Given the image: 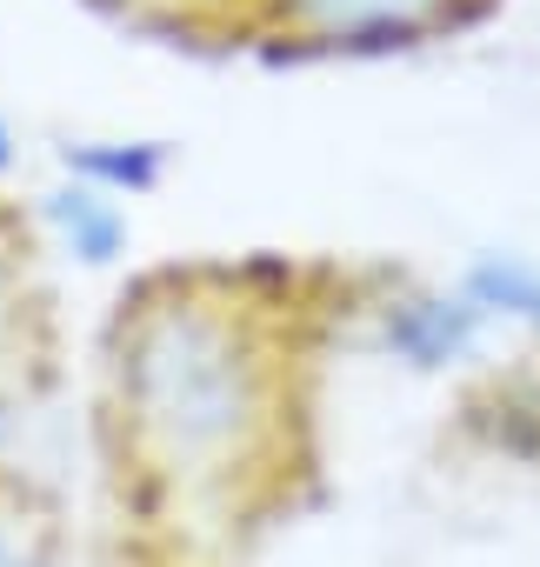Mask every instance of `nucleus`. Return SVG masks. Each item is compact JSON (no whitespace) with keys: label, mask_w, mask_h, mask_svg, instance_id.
Segmentation results:
<instances>
[{"label":"nucleus","mask_w":540,"mask_h":567,"mask_svg":"<svg viewBox=\"0 0 540 567\" xmlns=\"http://www.w3.org/2000/svg\"><path fill=\"white\" fill-rule=\"evenodd\" d=\"M61 161L74 181H87L101 194H121V187L134 194V187H154V174H160V147H141V141H68Z\"/></svg>","instance_id":"nucleus-3"},{"label":"nucleus","mask_w":540,"mask_h":567,"mask_svg":"<svg viewBox=\"0 0 540 567\" xmlns=\"http://www.w3.org/2000/svg\"><path fill=\"white\" fill-rule=\"evenodd\" d=\"M288 8H294L308 28H328V34H374V28L420 21L434 0H288Z\"/></svg>","instance_id":"nucleus-4"},{"label":"nucleus","mask_w":540,"mask_h":567,"mask_svg":"<svg viewBox=\"0 0 540 567\" xmlns=\"http://www.w3.org/2000/svg\"><path fill=\"white\" fill-rule=\"evenodd\" d=\"M121 381L134 414L167 441V447H220L247 421V361L233 334L194 308H160L154 321L134 328L121 354Z\"/></svg>","instance_id":"nucleus-1"},{"label":"nucleus","mask_w":540,"mask_h":567,"mask_svg":"<svg viewBox=\"0 0 540 567\" xmlns=\"http://www.w3.org/2000/svg\"><path fill=\"white\" fill-rule=\"evenodd\" d=\"M41 220L54 227V240L74 254V260H114L121 247H127V220H121V207L101 194V187H87V181H74V187H54L48 200H41Z\"/></svg>","instance_id":"nucleus-2"},{"label":"nucleus","mask_w":540,"mask_h":567,"mask_svg":"<svg viewBox=\"0 0 540 567\" xmlns=\"http://www.w3.org/2000/svg\"><path fill=\"white\" fill-rule=\"evenodd\" d=\"M21 161V147H14V127H8V114H0V174H8Z\"/></svg>","instance_id":"nucleus-5"},{"label":"nucleus","mask_w":540,"mask_h":567,"mask_svg":"<svg viewBox=\"0 0 540 567\" xmlns=\"http://www.w3.org/2000/svg\"><path fill=\"white\" fill-rule=\"evenodd\" d=\"M0 567H28V554L14 547V534H8V527H0Z\"/></svg>","instance_id":"nucleus-6"}]
</instances>
